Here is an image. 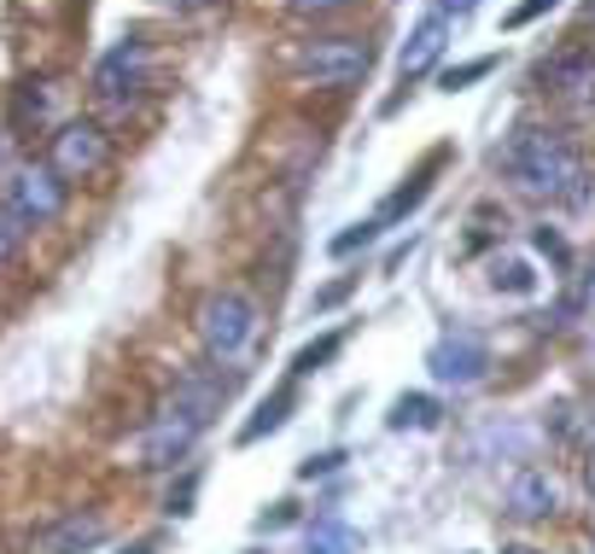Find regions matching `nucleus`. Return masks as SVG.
<instances>
[{
    "label": "nucleus",
    "mask_w": 595,
    "mask_h": 554,
    "mask_svg": "<svg viewBox=\"0 0 595 554\" xmlns=\"http://www.w3.org/2000/svg\"><path fill=\"white\" fill-rule=\"evenodd\" d=\"M497 163H502V175L531 199H566L572 181L584 175L578 152H572L555 129H514V140L497 152Z\"/></svg>",
    "instance_id": "obj_1"
},
{
    "label": "nucleus",
    "mask_w": 595,
    "mask_h": 554,
    "mask_svg": "<svg viewBox=\"0 0 595 554\" xmlns=\"http://www.w3.org/2000/svg\"><path fill=\"white\" fill-rule=\"evenodd\" d=\"M199 339H204V351H211V362H222V367L240 362L257 339V303L245 292H234V286L211 292L199 303Z\"/></svg>",
    "instance_id": "obj_2"
},
{
    "label": "nucleus",
    "mask_w": 595,
    "mask_h": 554,
    "mask_svg": "<svg viewBox=\"0 0 595 554\" xmlns=\"http://www.w3.org/2000/svg\"><path fill=\"white\" fill-rule=\"evenodd\" d=\"M47 170L65 181H94V175H106L111 170V135L99 129V122L88 117H71V122H59L53 140H47Z\"/></svg>",
    "instance_id": "obj_3"
},
{
    "label": "nucleus",
    "mask_w": 595,
    "mask_h": 554,
    "mask_svg": "<svg viewBox=\"0 0 595 554\" xmlns=\"http://www.w3.org/2000/svg\"><path fill=\"white\" fill-rule=\"evenodd\" d=\"M0 211H7L18 228H53L65 216V181H59L47 163H24L7 188H0Z\"/></svg>",
    "instance_id": "obj_4"
},
{
    "label": "nucleus",
    "mask_w": 595,
    "mask_h": 554,
    "mask_svg": "<svg viewBox=\"0 0 595 554\" xmlns=\"http://www.w3.org/2000/svg\"><path fill=\"white\" fill-rule=\"evenodd\" d=\"M298 76L316 82V88H351L368 76V41L362 35H316L298 47Z\"/></svg>",
    "instance_id": "obj_5"
},
{
    "label": "nucleus",
    "mask_w": 595,
    "mask_h": 554,
    "mask_svg": "<svg viewBox=\"0 0 595 554\" xmlns=\"http://www.w3.org/2000/svg\"><path fill=\"white\" fill-rule=\"evenodd\" d=\"M140 82H147V41L123 35V41H111V47L99 53L88 88H94L99 106H129V99L140 94Z\"/></svg>",
    "instance_id": "obj_6"
},
{
    "label": "nucleus",
    "mask_w": 595,
    "mask_h": 554,
    "mask_svg": "<svg viewBox=\"0 0 595 554\" xmlns=\"http://www.w3.org/2000/svg\"><path fill=\"white\" fill-rule=\"evenodd\" d=\"M426 367H433L438 385L467 392V385H479L490 374V344L474 333V327H456V333H444L433 351H426Z\"/></svg>",
    "instance_id": "obj_7"
},
{
    "label": "nucleus",
    "mask_w": 595,
    "mask_h": 554,
    "mask_svg": "<svg viewBox=\"0 0 595 554\" xmlns=\"http://www.w3.org/2000/svg\"><path fill=\"white\" fill-rule=\"evenodd\" d=\"M199 433H204V426L193 415H181L176 403H163L152 415V426L140 433V467H147V473H163V467L188 461V449H193Z\"/></svg>",
    "instance_id": "obj_8"
},
{
    "label": "nucleus",
    "mask_w": 595,
    "mask_h": 554,
    "mask_svg": "<svg viewBox=\"0 0 595 554\" xmlns=\"http://www.w3.org/2000/svg\"><path fill=\"white\" fill-rule=\"evenodd\" d=\"M229 392H234L229 374H216V367H188V374L176 380L170 403L181 408V415H193L199 426H211V415H216L222 403H229Z\"/></svg>",
    "instance_id": "obj_9"
},
{
    "label": "nucleus",
    "mask_w": 595,
    "mask_h": 554,
    "mask_svg": "<svg viewBox=\"0 0 595 554\" xmlns=\"http://www.w3.org/2000/svg\"><path fill=\"white\" fill-rule=\"evenodd\" d=\"M444 47H449V18L444 12H426L415 30H408V41H403V53H397V76L403 82H415V76H426L444 58Z\"/></svg>",
    "instance_id": "obj_10"
},
{
    "label": "nucleus",
    "mask_w": 595,
    "mask_h": 554,
    "mask_svg": "<svg viewBox=\"0 0 595 554\" xmlns=\"http://www.w3.org/2000/svg\"><path fill=\"white\" fill-rule=\"evenodd\" d=\"M94 543H106V514H94V508H71L41 531V554H82Z\"/></svg>",
    "instance_id": "obj_11"
},
{
    "label": "nucleus",
    "mask_w": 595,
    "mask_h": 554,
    "mask_svg": "<svg viewBox=\"0 0 595 554\" xmlns=\"http://www.w3.org/2000/svg\"><path fill=\"white\" fill-rule=\"evenodd\" d=\"M538 88L549 94H595V53L589 47H566L538 65Z\"/></svg>",
    "instance_id": "obj_12"
},
{
    "label": "nucleus",
    "mask_w": 595,
    "mask_h": 554,
    "mask_svg": "<svg viewBox=\"0 0 595 554\" xmlns=\"http://www.w3.org/2000/svg\"><path fill=\"white\" fill-rule=\"evenodd\" d=\"M561 508V490L549 473H538V467H525V473H514V484H508V514L514 520H549Z\"/></svg>",
    "instance_id": "obj_13"
},
{
    "label": "nucleus",
    "mask_w": 595,
    "mask_h": 554,
    "mask_svg": "<svg viewBox=\"0 0 595 554\" xmlns=\"http://www.w3.org/2000/svg\"><path fill=\"white\" fill-rule=\"evenodd\" d=\"M444 158H449V147H433V152H426V163H421V170H415V175H408V181H403V188H397L392 199H385V204H380V216H374V222H380V228H385V222H403L408 211H421V204H426V193H433V175L444 170Z\"/></svg>",
    "instance_id": "obj_14"
},
{
    "label": "nucleus",
    "mask_w": 595,
    "mask_h": 554,
    "mask_svg": "<svg viewBox=\"0 0 595 554\" xmlns=\"http://www.w3.org/2000/svg\"><path fill=\"white\" fill-rule=\"evenodd\" d=\"M293 408H298V385L286 380V385H275V392H269V397L257 403V415H252V420L240 426V444H263L269 433H280V426L293 420Z\"/></svg>",
    "instance_id": "obj_15"
},
{
    "label": "nucleus",
    "mask_w": 595,
    "mask_h": 554,
    "mask_svg": "<svg viewBox=\"0 0 595 554\" xmlns=\"http://www.w3.org/2000/svg\"><path fill=\"white\" fill-rule=\"evenodd\" d=\"M438 420H444V403L426 397V392H403V397L392 403V415H385V426H392V433H433Z\"/></svg>",
    "instance_id": "obj_16"
},
{
    "label": "nucleus",
    "mask_w": 595,
    "mask_h": 554,
    "mask_svg": "<svg viewBox=\"0 0 595 554\" xmlns=\"http://www.w3.org/2000/svg\"><path fill=\"white\" fill-rule=\"evenodd\" d=\"M339 344H344V327H333V333H321V339H310L304 351L293 356V380H304V374H316V367H327L339 356Z\"/></svg>",
    "instance_id": "obj_17"
},
{
    "label": "nucleus",
    "mask_w": 595,
    "mask_h": 554,
    "mask_svg": "<svg viewBox=\"0 0 595 554\" xmlns=\"http://www.w3.org/2000/svg\"><path fill=\"white\" fill-rule=\"evenodd\" d=\"M490 286H497V292H514V298H525V292H538V275H531V263H520V257H502L497 269H490Z\"/></svg>",
    "instance_id": "obj_18"
},
{
    "label": "nucleus",
    "mask_w": 595,
    "mask_h": 554,
    "mask_svg": "<svg viewBox=\"0 0 595 554\" xmlns=\"http://www.w3.org/2000/svg\"><path fill=\"white\" fill-rule=\"evenodd\" d=\"M310 548H316V554H351V548H357V531L339 525V520H316V525H310Z\"/></svg>",
    "instance_id": "obj_19"
},
{
    "label": "nucleus",
    "mask_w": 595,
    "mask_h": 554,
    "mask_svg": "<svg viewBox=\"0 0 595 554\" xmlns=\"http://www.w3.org/2000/svg\"><path fill=\"white\" fill-rule=\"evenodd\" d=\"M12 122L18 129H41V122H47V88H41V82H24V88H18V106H12Z\"/></svg>",
    "instance_id": "obj_20"
},
{
    "label": "nucleus",
    "mask_w": 595,
    "mask_h": 554,
    "mask_svg": "<svg viewBox=\"0 0 595 554\" xmlns=\"http://www.w3.org/2000/svg\"><path fill=\"white\" fill-rule=\"evenodd\" d=\"M490 71H497V53L467 58V65H449V71H444V88H449V94H461V88H474V82H485Z\"/></svg>",
    "instance_id": "obj_21"
},
{
    "label": "nucleus",
    "mask_w": 595,
    "mask_h": 554,
    "mask_svg": "<svg viewBox=\"0 0 595 554\" xmlns=\"http://www.w3.org/2000/svg\"><path fill=\"white\" fill-rule=\"evenodd\" d=\"M374 239H380V222L368 216V222H351L344 234H333V245H327V252H333V257H351V252H362V245H374Z\"/></svg>",
    "instance_id": "obj_22"
},
{
    "label": "nucleus",
    "mask_w": 595,
    "mask_h": 554,
    "mask_svg": "<svg viewBox=\"0 0 595 554\" xmlns=\"http://www.w3.org/2000/svg\"><path fill=\"white\" fill-rule=\"evenodd\" d=\"M351 292H357V275H339V280H327L321 292L310 298V310H339V303L351 298Z\"/></svg>",
    "instance_id": "obj_23"
},
{
    "label": "nucleus",
    "mask_w": 595,
    "mask_h": 554,
    "mask_svg": "<svg viewBox=\"0 0 595 554\" xmlns=\"http://www.w3.org/2000/svg\"><path fill=\"white\" fill-rule=\"evenodd\" d=\"M561 316H595V269L572 286V298L561 303Z\"/></svg>",
    "instance_id": "obj_24"
},
{
    "label": "nucleus",
    "mask_w": 595,
    "mask_h": 554,
    "mask_svg": "<svg viewBox=\"0 0 595 554\" xmlns=\"http://www.w3.org/2000/svg\"><path fill=\"white\" fill-rule=\"evenodd\" d=\"M24 234H30V228H18V222H12L7 211H0V269H7V263H12L18 252H24Z\"/></svg>",
    "instance_id": "obj_25"
},
{
    "label": "nucleus",
    "mask_w": 595,
    "mask_h": 554,
    "mask_svg": "<svg viewBox=\"0 0 595 554\" xmlns=\"http://www.w3.org/2000/svg\"><path fill=\"white\" fill-rule=\"evenodd\" d=\"M555 7H561V0H520V7L508 12V30H525V24H538V18H543V12H555Z\"/></svg>",
    "instance_id": "obj_26"
},
{
    "label": "nucleus",
    "mask_w": 595,
    "mask_h": 554,
    "mask_svg": "<svg viewBox=\"0 0 595 554\" xmlns=\"http://www.w3.org/2000/svg\"><path fill=\"white\" fill-rule=\"evenodd\" d=\"M339 467H344V449H321V456L298 467V479H321V473H339Z\"/></svg>",
    "instance_id": "obj_27"
},
{
    "label": "nucleus",
    "mask_w": 595,
    "mask_h": 554,
    "mask_svg": "<svg viewBox=\"0 0 595 554\" xmlns=\"http://www.w3.org/2000/svg\"><path fill=\"white\" fill-rule=\"evenodd\" d=\"M193 497H199V473H188L181 479L170 497H163V508H170V514H193Z\"/></svg>",
    "instance_id": "obj_28"
},
{
    "label": "nucleus",
    "mask_w": 595,
    "mask_h": 554,
    "mask_svg": "<svg viewBox=\"0 0 595 554\" xmlns=\"http://www.w3.org/2000/svg\"><path fill=\"white\" fill-rule=\"evenodd\" d=\"M344 7H357V0H293L298 18H333V12H344Z\"/></svg>",
    "instance_id": "obj_29"
},
{
    "label": "nucleus",
    "mask_w": 595,
    "mask_h": 554,
    "mask_svg": "<svg viewBox=\"0 0 595 554\" xmlns=\"http://www.w3.org/2000/svg\"><path fill=\"white\" fill-rule=\"evenodd\" d=\"M538 252H549L555 263H566V239H561L555 228H538Z\"/></svg>",
    "instance_id": "obj_30"
},
{
    "label": "nucleus",
    "mask_w": 595,
    "mask_h": 554,
    "mask_svg": "<svg viewBox=\"0 0 595 554\" xmlns=\"http://www.w3.org/2000/svg\"><path fill=\"white\" fill-rule=\"evenodd\" d=\"M257 525H263V531H280V525H293V502H275V508H269V514H263Z\"/></svg>",
    "instance_id": "obj_31"
},
{
    "label": "nucleus",
    "mask_w": 595,
    "mask_h": 554,
    "mask_svg": "<svg viewBox=\"0 0 595 554\" xmlns=\"http://www.w3.org/2000/svg\"><path fill=\"white\" fill-rule=\"evenodd\" d=\"M474 7H479V0H438V12H444V18H467Z\"/></svg>",
    "instance_id": "obj_32"
},
{
    "label": "nucleus",
    "mask_w": 595,
    "mask_h": 554,
    "mask_svg": "<svg viewBox=\"0 0 595 554\" xmlns=\"http://www.w3.org/2000/svg\"><path fill=\"white\" fill-rule=\"evenodd\" d=\"M123 554H158V543H152V537H140V543H129Z\"/></svg>",
    "instance_id": "obj_33"
},
{
    "label": "nucleus",
    "mask_w": 595,
    "mask_h": 554,
    "mask_svg": "<svg viewBox=\"0 0 595 554\" xmlns=\"http://www.w3.org/2000/svg\"><path fill=\"white\" fill-rule=\"evenodd\" d=\"M502 554H538V548H502Z\"/></svg>",
    "instance_id": "obj_34"
},
{
    "label": "nucleus",
    "mask_w": 595,
    "mask_h": 554,
    "mask_svg": "<svg viewBox=\"0 0 595 554\" xmlns=\"http://www.w3.org/2000/svg\"><path fill=\"white\" fill-rule=\"evenodd\" d=\"M589 484H595V456H589Z\"/></svg>",
    "instance_id": "obj_35"
},
{
    "label": "nucleus",
    "mask_w": 595,
    "mask_h": 554,
    "mask_svg": "<svg viewBox=\"0 0 595 554\" xmlns=\"http://www.w3.org/2000/svg\"><path fill=\"white\" fill-rule=\"evenodd\" d=\"M181 7H204V0H181Z\"/></svg>",
    "instance_id": "obj_36"
},
{
    "label": "nucleus",
    "mask_w": 595,
    "mask_h": 554,
    "mask_svg": "<svg viewBox=\"0 0 595 554\" xmlns=\"http://www.w3.org/2000/svg\"><path fill=\"white\" fill-rule=\"evenodd\" d=\"M0 158H7V135H0Z\"/></svg>",
    "instance_id": "obj_37"
},
{
    "label": "nucleus",
    "mask_w": 595,
    "mask_h": 554,
    "mask_svg": "<svg viewBox=\"0 0 595 554\" xmlns=\"http://www.w3.org/2000/svg\"><path fill=\"white\" fill-rule=\"evenodd\" d=\"M304 554H316V548H304Z\"/></svg>",
    "instance_id": "obj_38"
}]
</instances>
